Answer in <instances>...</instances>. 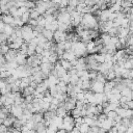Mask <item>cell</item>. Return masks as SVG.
I'll return each mask as SVG.
<instances>
[{"instance_id": "cell-19", "label": "cell", "mask_w": 133, "mask_h": 133, "mask_svg": "<svg viewBox=\"0 0 133 133\" xmlns=\"http://www.w3.org/2000/svg\"><path fill=\"white\" fill-rule=\"evenodd\" d=\"M59 63H60L61 66H62L64 70H66V71H70L71 69H73V65H72L71 61H69V60H65V59H59Z\"/></svg>"}, {"instance_id": "cell-40", "label": "cell", "mask_w": 133, "mask_h": 133, "mask_svg": "<svg viewBox=\"0 0 133 133\" xmlns=\"http://www.w3.org/2000/svg\"><path fill=\"white\" fill-rule=\"evenodd\" d=\"M43 52H44V48H42L39 46H36V48H35V54L36 55H42Z\"/></svg>"}, {"instance_id": "cell-48", "label": "cell", "mask_w": 133, "mask_h": 133, "mask_svg": "<svg viewBox=\"0 0 133 133\" xmlns=\"http://www.w3.org/2000/svg\"><path fill=\"white\" fill-rule=\"evenodd\" d=\"M70 133H71V132H70Z\"/></svg>"}, {"instance_id": "cell-26", "label": "cell", "mask_w": 133, "mask_h": 133, "mask_svg": "<svg viewBox=\"0 0 133 133\" xmlns=\"http://www.w3.org/2000/svg\"><path fill=\"white\" fill-rule=\"evenodd\" d=\"M78 129H79L80 133H88V132L90 131V127H89L88 125H86L85 123L81 124V125H80V127H79Z\"/></svg>"}, {"instance_id": "cell-28", "label": "cell", "mask_w": 133, "mask_h": 133, "mask_svg": "<svg viewBox=\"0 0 133 133\" xmlns=\"http://www.w3.org/2000/svg\"><path fill=\"white\" fill-rule=\"evenodd\" d=\"M57 60H59L58 55H57L55 52L52 53V54L50 55V57H49V62L52 63V64H55V63H57Z\"/></svg>"}, {"instance_id": "cell-1", "label": "cell", "mask_w": 133, "mask_h": 133, "mask_svg": "<svg viewBox=\"0 0 133 133\" xmlns=\"http://www.w3.org/2000/svg\"><path fill=\"white\" fill-rule=\"evenodd\" d=\"M71 50L75 53V55L77 56V58L84 57L85 54L87 53V52H86V45H85V43L82 42V41L72 43V49H71Z\"/></svg>"}, {"instance_id": "cell-16", "label": "cell", "mask_w": 133, "mask_h": 133, "mask_svg": "<svg viewBox=\"0 0 133 133\" xmlns=\"http://www.w3.org/2000/svg\"><path fill=\"white\" fill-rule=\"evenodd\" d=\"M56 115L61 116V117H64V116L68 115V110H66L65 107L63 106V102H62V103L60 104V106L57 108V110H56Z\"/></svg>"}, {"instance_id": "cell-21", "label": "cell", "mask_w": 133, "mask_h": 133, "mask_svg": "<svg viewBox=\"0 0 133 133\" xmlns=\"http://www.w3.org/2000/svg\"><path fill=\"white\" fill-rule=\"evenodd\" d=\"M30 84V79L29 77H25V78H21V83H20V89L23 90L24 88H26L27 86H29Z\"/></svg>"}, {"instance_id": "cell-8", "label": "cell", "mask_w": 133, "mask_h": 133, "mask_svg": "<svg viewBox=\"0 0 133 133\" xmlns=\"http://www.w3.org/2000/svg\"><path fill=\"white\" fill-rule=\"evenodd\" d=\"M66 36H68L66 32H62L60 30H56V31H54L53 39L56 43H61V42H65L66 41Z\"/></svg>"}, {"instance_id": "cell-29", "label": "cell", "mask_w": 133, "mask_h": 133, "mask_svg": "<svg viewBox=\"0 0 133 133\" xmlns=\"http://www.w3.org/2000/svg\"><path fill=\"white\" fill-rule=\"evenodd\" d=\"M29 14H30V19H34V20H37L39 17H41V15L34 9V8H32V9H29Z\"/></svg>"}, {"instance_id": "cell-17", "label": "cell", "mask_w": 133, "mask_h": 133, "mask_svg": "<svg viewBox=\"0 0 133 133\" xmlns=\"http://www.w3.org/2000/svg\"><path fill=\"white\" fill-rule=\"evenodd\" d=\"M15 18L11 15H2V21L5 25H11L14 23Z\"/></svg>"}, {"instance_id": "cell-39", "label": "cell", "mask_w": 133, "mask_h": 133, "mask_svg": "<svg viewBox=\"0 0 133 133\" xmlns=\"http://www.w3.org/2000/svg\"><path fill=\"white\" fill-rule=\"evenodd\" d=\"M106 118H107V115H106L105 113H101V114H99V115H98V118H97V119H98V122L101 124V123H102V122H104Z\"/></svg>"}, {"instance_id": "cell-34", "label": "cell", "mask_w": 133, "mask_h": 133, "mask_svg": "<svg viewBox=\"0 0 133 133\" xmlns=\"http://www.w3.org/2000/svg\"><path fill=\"white\" fill-rule=\"evenodd\" d=\"M61 81H63V82H65L66 84H70V80H71V75L69 74V73H66V74H64L62 77H60L59 78Z\"/></svg>"}, {"instance_id": "cell-22", "label": "cell", "mask_w": 133, "mask_h": 133, "mask_svg": "<svg viewBox=\"0 0 133 133\" xmlns=\"http://www.w3.org/2000/svg\"><path fill=\"white\" fill-rule=\"evenodd\" d=\"M14 32H15V28H14L11 25H5V26H4V29H3V31H2V33L6 34L7 36H10Z\"/></svg>"}, {"instance_id": "cell-18", "label": "cell", "mask_w": 133, "mask_h": 133, "mask_svg": "<svg viewBox=\"0 0 133 133\" xmlns=\"http://www.w3.org/2000/svg\"><path fill=\"white\" fill-rule=\"evenodd\" d=\"M42 34L46 37V39H47L48 42H52V41H53V36H54V32H53V31H51V30H47V29L44 28Z\"/></svg>"}, {"instance_id": "cell-42", "label": "cell", "mask_w": 133, "mask_h": 133, "mask_svg": "<svg viewBox=\"0 0 133 133\" xmlns=\"http://www.w3.org/2000/svg\"><path fill=\"white\" fill-rule=\"evenodd\" d=\"M4 26H5V24H4V23H3V21L1 20V21H0V32H2V31H3Z\"/></svg>"}, {"instance_id": "cell-20", "label": "cell", "mask_w": 133, "mask_h": 133, "mask_svg": "<svg viewBox=\"0 0 133 133\" xmlns=\"http://www.w3.org/2000/svg\"><path fill=\"white\" fill-rule=\"evenodd\" d=\"M32 121H33L35 124L43 122V121H44V113H42V112H35V113H33Z\"/></svg>"}, {"instance_id": "cell-6", "label": "cell", "mask_w": 133, "mask_h": 133, "mask_svg": "<svg viewBox=\"0 0 133 133\" xmlns=\"http://www.w3.org/2000/svg\"><path fill=\"white\" fill-rule=\"evenodd\" d=\"M10 114L16 117V118H20L23 114H24V109L22 106H19V105H12L11 106V109H10Z\"/></svg>"}, {"instance_id": "cell-44", "label": "cell", "mask_w": 133, "mask_h": 133, "mask_svg": "<svg viewBox=\"0 0 133 133\" xmlns=\"http://www.w3.org/2000/svg\"><path fill=\"white\" fill-rule=\"evenodd\" d=\"M129 79H133V69L129 71Z\"/></svg>"}, {"instance_id": "cell-9", "label": "cell", "mask_w": 133, "mask_h": 133, "mask_svg": "<svg viewBox=\"0 0 133 133\" xmlns=\"http://www.w3.org/2000/svg\"><path fill=\"white\" fill-rule=\"evenodd\" d=\"M39 68H41V72H42L43 74L47 75V76H49V75L51 74V72L53 71V69H54L53 64L50 63V62H47V63H41Z\"/></svg>"}, {"instance_id": "cell-33", "label": "cell", "mask_w": 133, "mask_h": 133, "mask_svg": "<svg viewBox=\"0 0 133 133\" xmlns=\"http://www.w3.org/2000/svg\"><path fill=\"white\" fill-rule=\"evenodd\" d=\"M45 25H46V19L44 18V16H41L37 19V26H39L42 28H45Z\"/></svg>"}, {"instance_id": "cell-41", "label": "cell", "mask_w": 133, "mask_h": 133, "mask_svg": "<svg viewBox=\"0 0 133 133\" xmlns=\"http://www.w3.org/2000/svg\"><path fill=\"white\" fill-rule=\"evenodd\" d=\"M7 116H8V115H7L6 113H4L3 111H1V110H0V124H2V123H3V121H4Z\"/></svg>"}, {"instance_id": "cell-25", "label": "cell", "mask_w": 133, "mask_h": 133, "mask_svg": "<svg viewBox=\"0 0 133 133\" xmlns=\"http://www.w3.org/2000/svg\"><path fill=\"white\" fill-rule=\"evenodd\" d=\"M34 90H35V88L34 87H32V86H27L26 88H24L22 91H23V95L26 97V96H29V95H33V92H34Z\"/></svg>"}, {"instance_id": "cell-38", "label": "cell", "mask_w": 133, "mask_h": 133, "mask_svg": "<svg viewBox=\"0 0 133 133\" xmlns=\"http://www.w3.org/2000/svg\"><path fill=\"white\" fill-rule=\"evenodd\" d=\"M124 68H125L126 70H132V69H133V65H132V63H131V61H130L129 59H127V60L125 61Z\"/></svg>"}, {"instance_id": "cell-14", "label": "cell", "mask_w": 133, "mask_h": 133, "mask_svg": "<svg viewBox=\"0 0 133 133\" xmlns=\"http://www.w3.org/2000/svg\"><path fill=\"white\" fill-rule=\"evenodd\" d=\"M100 127L101 128H103L104 130H106L107 132L113 127V121L112 119H109V118H106L104 122H102L101 124H100Z\"/></svg>"}, {"instance_id": "cell-36", "label": "cell", "mask_w": 133, "mask_h": 133, "mask_svg": "<svg viewBox=\"0 0 133 133\" xmlns=\"http://www.w3.org/2000/svg\"><path fill=\"white\" fill-rule=\"evenodd\" d=\"M106 115H107V118L114 121V118L117 116V113H116V111H114V110H111V111H109V112H108Z\"/></svg>"}, {"instance_id": "cell-23", "label": "cell", "mask_w": 133, "mask_h": 133, "mask_svg": "<svg viewBox=\"0 0 133 133\" xmlns=\"http://www.w3.org/2000/svg\"><path fill=\"white\" fill-rule=\"evenodd\" d=\"M15 119H16V117H14V116H7L4 121H3V125L5 126V127H10V126H12L14 125V123H15Z\"/></svg>"}, {"instance_id": "cell-13", "label": "cell", "mask_w": 133, "mask_h": 133, "mask_svg": "<svg viewBox=\"0 0 133 133\" xmlns=\"http://www.w3.org/2000/svg\"><path fill=\"white\" fill-rule=\"evenodd\" d=\"M129 28H124V27H118V32H117V37L118 38H127L128 35L130 34Z\"/></svg>"}, {"instance_id": "cell-15", "label": "cell", "mask_w": 133, "mask_h": 133, "mask_svg": "<svg viewBox=\"0 0 133 133\" xmlns=\"http://www.w3.org/2000/svg\"><path fill=\"white\" fill-rule=\"evenodd\" d=\"M34 130L36 131V133H46L47 131V126L45 125V121L41 122V123H37L35 125V128Z\"/></svg>"}, {"instance_id": "cell-35", "label": "cell", "mask_w": 133, "mask_h": 133, "mask_svg": "<svg viewBox=\"0 0 133 133\" xmlns=\"http://www.w3.org/2000/svg\"><path fill=\"white\" fill-rule=\"evenodd\" d=\"M76 100H77V101H82V102L85 100V94H84V90H82V91L76 94Z\"/></svg>"}, {"instance_id": "cell-37", "label": "cell", "mask_w": 133, "mask_h": 133, "mask_svg": "<svg viewBox=\"0 0 133 133\" xmlns=\"http://www.w3.org/2000/svg\"><path fill=\"white\" fill-rule=\"evenodd\" d=\"M9 46L7 45V44H4V45H1V53L3 54V55H5L8 51H9Z\"/></svg>"}, {"instance_id": "cell-31", "label": "cell", "mask_w": 133, "mask_h": 133, "mask_svg": "<svg viewBox=\"0 0 133 133\" xmlns=\"http://www.w3.org/2000/svg\"><path fill=\"white\" fill-rule=\"evenodd\" d=\"M21 20H22V22H23L24 24L28 23V21L30 20V14H29V10H28L27 12H25L24 15L21 16Z\"/></svg>"}, {"instance_id": "cell-43", "label": "cell", "mask_w": 133, "mask_h": 133, "mask_svg": "<svg viewBox=\"0 0 133 133\" xmlns=\"http://www.w3.org/2000/svg\"><path fill=\"white\" fill-rule=\"evenodd\" d=\"M56 133H68V132H66L64 129H62V128H61V129H58V130L56 131Z\"/></svg>"}, {"instance_id": "cell-46", "label": "cell", "mask_w": 133, "mask_h": 133, "mask_svg": "<svg viewBox=\"0 0 133 133\" xmlns=\"http://www.w3.org/2000/svg\"><path fill=\"white\" fill-rule=\"evenodd\" d=\"M126 133H133V129H132L131 127H128V128H127Z\"/></svg>"}, {"instance_id": "cell-3", "label": "cell", "mask_w": 133, "mask_h": 133, "mask_svg": "<svg viewBox=\"0 0 133 133\" xmlns=\"http://www.w3.org/2000/svg\"><path fill=\"white\" fill-rule=\"evenodd\" d=\"M75 128V119L71 115H66L63 117V124H62V129H64L68 133L72 132L73 129Z\"/></svg>"}, {"instance_id": "cell-5", "label": "cell", "mask_w": 133, "mask_h": 133, "mask_svg": "<svg viewBox=\"0 0 133 133\" xmlns=\"http://www.w3.org/2000/svg\"><path fill=\"white\" fill-rule=\"evenodd\" d=\"M104 87H105V84H104V83L99 82V81H97V80H92V81H91L90 90H91L94 94H101V92H104Z\"/></svg>"}, {"instance_id": "cell-4", "label": "cell", "mask_w": 133, "mask_h": 133, "mask_svg": "<svg viewBox=\"0 0 133 133\" xmlns=\"http://www.w3.org/2000/svg\"><path fill=\"white\" fill-rule=\"evenodd\" d=\"M56 20L59 23H63L66 25H71V14L65 11H58L57 16H56Z\"/></svg>"}, {"instance_id": "cell-2", "label": "cell", "mask_w": 133, "mask_h": 133, "mask_svg": "<svg viewBox=\"0 0 133 133\" xmlns=\"http://www.w3.org/2000/svg\"><path fill=\"white\" fill-rule=\"evenodd\" d=\"M21 29H22V38L25 41V43H29L31 39L34 38L33 28L29 24L28 25H24Z\"/></svg>"}, {"instance_id": "cell-27", "label": "cell", "mask_w": 133, "mask_h": 133, "mask_svg": "<svg viewBox=\"0 0 133 133\" xmlns=\"http://www.w3.org/2000/svg\"><path fill=\"white\" fill-rule=\"evenodd\" d=\"M90 84H91V81L90 80H84L82 81V84H81V88L82 90H87V89H90Z\"/></svg>"}, {"instance_id": "cell-30", "label": "cell", "mask_w": 133, "mask_h": 133, "mask_svg": "<svg viewBox=\"0 0 133 133\" xmlns=\"http://www.w3.org/2000/svg\"><path fill=\"white\" fill-rule=\"evenodd\" d=\"M72 116H73L74 118H77V117H79V116H82V115H81V109L75 107V108L72 110Z\"/></svg>"}, {"instance_id": "cell-47", "label": "cell", "mask_w": 133, "mask_h": 133, "mask_svg": "<svg viewBox=\"0 0 133 133\" xmlns=\"http://www.w3.org/2000/svg\"><path fill=\"white\" fill-rule=\"evenodd\" d=\"M1 33H2V32H0V34H1Z\"/></svg>"}, {"instance_id": "cell-7", "label": "cell", "mask_w": 133, "mask_h": 133, "mask_svg": "<svg viewBox=\"0 0 133 133\" xmlns=\"http://www.w3.org/2000/svg\"><path fill=\"white\" fill-rule=\"evenodd\" d=\"M85 45H86V52L88 54H95V53H97L98 51L101 50V48L96 46V44H95V42L92 39L88 41L87 43H85Z\"/></svg>"}, {"instance_id": "cell-11", "label": "cell", "mask_w": 133, "mask_h": 133, "mask_svg": "<svg viewBox=\"0 0 133 133\" xmlns=\"http://www.w3.org/2000/svg\"><path fill=\"white\" fill-rule=\"evenodd\" d=\"M15 61H16L19 65H25V64H27V55L18 52Z\"/></svg>"}, {"instance_id": "cell-24", "label": "cell", "mask_w": 133, "mask_h": 133, "mask_svg": "<svg viewBox=\"0 0 133 133\" xmlns=\"http://www.w3.org/2000/svg\"><path fill=\"white\" fill-rule=\"evenodd\" d=\"M105 76V78H106V80L107 81H112V80H114L115 78H116V75H115V73H114V71L113 70H110L106 75H104Z\"/></svg>"}, {"instance_id": "cell-12", "label": "cell", "mask_w": 133, "mask_h": 133, "mask_svg": "<svg viewBox=\"0 0 133 133\" xmlns=\"http://www.w3.org/2000/svg\"><path fill=\"white\" fill-rule=\"evenodd\" d=\"M61 59H65V60H69V61H73L75 59H77V56L75 55V53L72 51V50H69V51H64Z\"/></svg>"}, {"instance_id": "cell-45", "label": "cell", "mask_w": 133, "mask_h": 133, "mask_svg": "<svg viewBox=\"0 0 133 133\" xmlns=\"http://www.w3.org/2000/svg\"><path fill=\"white\" fill-rule=\"evenodd\" d=\"M98 133H107V131H106V130H104L103 128H101V127H100V128H99Z\"/></svg>"}, {"instance_id": "cell-10", "label": "cell", "mask_w": 133, "mask_h": 133, "mask_svg": "<svg viewBox=\"0 0 133 133\" xmlns=\"http://www.w3.org/2000/svg\"><path fill=\"white\" fill-rule=\"evenodd\" d=\"M110 12H111V10L109 8L100 10V14H99V22H107L108 19H109Z\"/></svg>"}, {"instance_id": "cell-32", "label": "cell", "mask_w": 133, "mask_h": 133, "mask_svg": "<svg viewBox=\"0 0 133 133\" xmlns=\"http://www.w3.org/2000/svg\"><path fill=\"white\" fill-rule=\"evenodd\" d=\"M80 80V78L78 77L77 74L75 75H71V80H70V84H73V85H76L78 83V81Z\"/></svg>"}]
</instances>
